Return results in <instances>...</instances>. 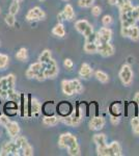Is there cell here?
<instances>
[{
	"mask_svg": "<svg viewBox=\"0 0 139 156\" xmlns=\"http://www.w3.org/2000/svg\"><path fill=\"white\" fill-rule=\"evenodd\" d=\"M20 9V4L19 2L17 1H14L11 4V6H9V14L12 15H17L18 12H19Z\"/></svg>",
	"mask_w": 139,
	"mask_h": 156,
	"instance_id": "35",
	"label": "cell"
},
{
	"mask_svg": "<svg viewBox=\"0 0 139 156\" xmlns=\"http://www.w3.org/2000/svg\"><path fill=\"white\" fill-rule=\"evenodd\" d=\"M52 34L58 37H64L65 34V30H64V25H62V23H58L55 25L52 29Z\"/></svg>",
	"mask_w": 139,
	"mask_h": 156,
	"instance_id": "20",
	"label": "cell"
},
{
	"mask_svg": "<svg viewBox=\"0 0 139 156\" xmlns=\"http://www.w3.org/2000/svg\"><path fill=\"white\" fill-rule=\"evenodd\" d=\"M51 51L50 50H44L42 52V54L40 55V58H39V62H41L42 64H46V62H49L51 59Z\"/></svg>",
	"mask_w": 139,
	"mask_h": 156,
	"instance_id": "30",
	"label": "cell"
},
{
	"mask_svg": "<svg viewBox=\"0 0 139 156\" xmlns=\"http://www.w3.org/2000/svg\"><path fill=\"white\" fill-rule=\"evenodd\" d=\"M61 89H62L64 94L68 95V96H72V95L75 94L72 80H64V81L61 82Z\"/></svg>",
	"mask_w": 139,
	"mask_h": 156,
	"instance_id": "15",
	"label": "cell"
},
{
	"mask_svg": "<svg viewBox=\"0 0 139 156\" xmlns=\"http://www.w3.org/2000/svg\"><path fill=\"white\" fill-rule=\"evenodd\" d=\"M16 57L19 60H21V62H25V60L27 59V50H26V48L20 49L19 51L17 52Z\"/></svg>",
	"mask_w": 139,
	"mask_h": 156,
	"instance_id": "32",
	"label": "cell"
},
{
	"mask_svg": "<svg viewBox=\"0 0 139 156\" xmlns=\"http://www.w3.org/2000/svg\"><path fill=\"white\" fill-rule=\"evenodd\" d=\"M58 20H59V23H62V21L65 20V17H64V12H60V14L58 15Z\"/></svg>",
	"mask_w": 139,
	"mask_h": 156,
	"instance_id": "47",
	"label": "cell"
},
{
	"mask_svg": "<svg viewBox=\"0 0 139 156\" xmlns=\"http://www.w3.org/2000/svg\"><path fill=\"white\" fill-rule=\"evenodd\" d=\"M95 3V0H79L78 4L81 7H90Z\"/></svg>",
	"mask_w": 139,
	"mask_h": 156,
	"instance_id": "38",
	"label": "cell"
},
{
	"mask_svg": "<svg viewBox=\"0 0 139 156\" xmlns=\"http://www.w3.org/2000/svg\"><path fill=\"white\" fill-rule=\"evenodd\" d=\"M5 23L9 25V26L12 27L16 23V19H15V15H12V14H7L5 16Z\"/></svg>",
	"mask_w": 139,
	"mask_h": 156,
	"instance_id": "36",
	"label": "cell"
},
{
	"mask_svg": "<svg viewBox=\"0 0 139 156\" xmlns=\"http://www.w3.org/2000/svg\"><path fill=\"white\" fill-rule=\"evenodd\" d=\"M126 3H130V0H117V4L116 5L120 6L123 4H126Z\"/></svg>",
	"mask_w": 139,
	"mask_h": 156,
	"instance_id": "46",
	"label": "cell"
},
{
	"mask_svg": "<svg viewBox=\"0 0 139 156\" xmlns=\"http://www.w3.org/2000/svg\"><path fill=\"white\" fill-rule=\"evenodd\" d=\"M45 17H46V14L40 7H33L26 15V19L28 21H41L45 19Z\"/></svg>",
	"mask_w": 139,
	"mask_h": 156,
	"instance_id": "8",
	"label": "cell"
},
{
	"mask_svg": "<svg viewBox=\"0 0 139 156\" xmlns=\"http://www.w3.org/2000/svg\"><path fill=\"white\" fill-rule=\"evenodd\" d=\"M120 22H122V27H131L135 25L136 20L133 17L132 12H120Z\"/></svg>",
	"mask_w": 139,
	"mask_h": 156,
	"instance_id": "11",
	"label": "cell"
},
{
	"mask_svg": "<svg viewBox=\"0 0 139 156\" xmlns=\"http://www.w3.org/2000/svg\"><path fill=\"white\" fill-rule=\"evenodd\" d=\"M137 119H138V121H139V115H138V117H137Z\"/></svg>",
	"mask_w": 139,
	"mask_h": 156,
	"instance_id": "54",
	"label": "cell"
},
{
	"mask_svg": "<svg viewBox=\"0 0 139 156\" xmlns=\"http://www.w3.org/2000/svg\"><path fill=\"white\" fill-rule=\"evenodd\" d=\"M64 15L65 17V20H73L75 18V12L74 9H73V6L71 5V4H67V5L64 6Z\"/></svg>",
	"mask_w": 139,
	"mask_h": 156,
	"instance_id": "21",
	"label": "cell"
},
{
	"mask_svg": "<svg viewBox=\"0 0 139 156\" xmlns=\"http://www.w3.org/2000/svg\"><path fill=\"white\" fill-rule=\"evenodd\" d=\"M15 81H16V78L12 74L4 76L0 79V97L7 99L9 95L15 90Z\"/></svg>",
	"mask_w": 139,
	"mask_h": 156,
	"instance_id": "1",
	"label": "cell"
},
{
	"mask_svg": "<svg viewBox=\"0 0 139 156\" xmlns=\"http://www.w3.org/2000/svg\"><path fill=\"white\" fill-rule=\"evenodd\" d=\"M98 155L101 156H111V151L108 145L105 146H98Z\"/></svg>",
	"mask_w": 139,
	"mask_h": 156,
	"instance_id": "26",
	"label": "cell"
},
{
	"mask_svg": "<svg viewBox=\"0 0 139 156\" xmlns=\"http://www.w3.org/2000/svg\"><path fill=\"white\" fill-rule=\"evenodd\" d=\"M108 2H109L111 5H116L117 4V0H108Z\"/></svg>",
	"mask_w": 139,
	"mask_h": 156,
	"instance_id": "50",
	"label": "cell"
},
{
	"mask_svg": "<svg viewBox=\"0 0 139 156\" xmlns=\"http://www.w3.org/2000/svg\"><path fill=\"white\" fill-rule=\"evenodd\" d=\"M40 1H41V2H43V1H45V0H40Z\"/></svg>",
	"mask_w": 139,
	"mask_h": 156,
	"instance_id": "53",
	"label": "cell"
},
{
	"mask_svg": "<svg viewBox=\"0 0 139 156\" xmlns=\"http://www.w3.org/2000/svg\"><path fill=\"white\" fill-rule=\"evenodd\" d=\"M110 151H111V156H120L122 155V147L117 142H113L109 145Z\"/></svg>",
	"mask_w": 139,
	"mask_h": 156,
	"instance_id": "18",
	"label": "cell"
},
{
	"mask_svg": "<svg viewBox=\"0 0 139 156\" xmlns=\"http://www.w3.org/2000/svg\"><path fill=\"white\" fill-rule=\"evenodd\" d=\"M105 125V120L103 117H95L89 122V128L92 130H101Z\"/></svg>",
	"mask_w": 139,
	"mask_h": 156,
	"instance_id": "13",
	"label": "cell"
},
{
	"mask_svg": "<svg viewBox=\"0 0 139 156\" xmlns=\"http://www.w3.org/2000/svg\"><path fill=\"white\" fill-rule=\"evenodd\" d=\"M22 152H23V155H25V156L33 155V149H32V147L29 144H27L26 146H25L24 149L22 150Z\"/></svg>",
	"mask_w": 139,
	"mask_h": 156,
	"instance_id": "39",
	"label": "cell"
},
{
	"mask_svg": "<svg viewBox=\"0 0 139 156\" xmlns=\"http://www.w3.org/2000/svg\"><path fill=\"white\" fill-rule=\"evenodd\" d=\"M111 122H112V124H118L120 123V117H117V115H112L111 117Z\"/></svg>",
	"mask_w": 139,
	"mask_h": 156,
	"instance_id": "45",
	"label": "cell"
},
{
	"mask_svg": "<svg viewBox=\"0 0 139 156\" xmlns=\"http://www.w3.org/2000/svg\"><path fill=\"white\" fill-rule=\"evenodd\" d=\"M133 131L135 132L136 134H138V135H139V124L137 125V126L133 127Z\"/></svg>",
	"mask_w": 139,
	"mask_h": 156,
	"instance_id": "49",
	"label": "cell"
},
{
	"mask_svg": "<svg viewBox=\"0 0 139 156\" xmlns=\"http://www.w3.org/2000/svg\"><path fill=\"white\" fill-rule=\"evenodd\" d=\"M14 1H17V2H21L22 0H14Z\"/></svg>",
	"mask_w": 139,
	"mask_h": 156,
	"instance_id": "51",
	"label": "cell"
},
{
	"mask_svg": "<svg viewBox=\"0 0 139 156\" xmlns=\"http://www.w3.org/2000/svg\"><path fill=\"white\" fill-rule=\"evenodd\" d=\"M118 7H120V12H132L133 9H134V6L132 5V4H131V2H130V3L123 4V5H120V6H118Z\"/></svg>",
	"mask_w": 139,
	"mask_h": 156,
	"instance_id": "37",
	"label": "cell"
},
{
	"mask_svg": "<svg viewBox=\"0 0 139 156\" xmlns=\"http://www.w3.org/2000/svg\"><path fill=\"white\" fill-rule=\"evenodd\" d=\"M132 14H133V17L135 18L136 21H138L139 20V5L134 7L133 11H132Z\"/></svg>",
	"mask_w": 139,
	"mask_h": 156,
	"instance_id": "43",
	"label": "cell"
},
{
	"mask_svg": "<svg viewBox=\"0 0 139 156\" xmlns=\"http://www.w3.org/2000/svg\"><path fill=\"white\" fill-rule=\"evenodd\" d=\"M9 121L11 120H9L6 115H0V125H2V126L5 127V125L9 122Z\"/></svg>",
	"mask_w": 139,
	"mask_h": 156,
	"instance_id": "42",
	"label": "cell"
},
{
	"mask_svg": "<svg viewBox=\"0 0 139 156\" xmlns=\"http://www.w3.org/2000/svg\"><path fill=\"white\" fill-rule=\"evenodd\" d=\"M9 110V115H16L17 114V112H18V109H17V105H16V102L15 101H9L7 104L5 105V112H7Z\"/></svg>",
	"mask_w": 139,
	"mask_h": 156,
	"instance_id": "27",
	"label": "cell"
},
{
	"mask_svg": "<svg viewBox=\"0 0 139 156\" xmlns=\"http://www.w3.org/2000/svg\"><path fill=\"white\" fill-rule=\"evenodd\" d=\"M120 78L125 85H129L133 81V72L130 66L123 65L120 71Z\"/></svg>",
	"mask_w": 139,
	"mask_h": 156,
	"instance_id": "6",
	"label": "cell"
},
{
	"mask_svg": "<svg viewBox=\"0 0 139 156\" xmlns=\"http://www.w3.org/2000/svg\"><path fill=\"white\" fill-rule=\"evenodd\" d=\"M25 74H26V77L29 78V79H31V78H36L40 81H43V80L46 79L45 73H44V65H43L41 62L32 64Z\"/></svg>",
	"mask_w": 139,
	"mask_h": 156,
	"instance_id": "2",
	"label": "cell"
},
{
	"mask_svg": "<svg viewBox=\"0 0 139 156\" xmlns=\"http://www.w3.org/2000/svg\"><path fill=\"white\" fill-rule=\"evenodd\" d=\"M64 64V66L68 68V69H72L73 66H74V64H73V62H72V60H71V59H69V58L65 59Z\"/></svg>",
	"mask_w": 139,
	"mask_h": 156,
	"instance_id": "44",
	"label": "cell"
},
{
	"mask_svg": "<svg viewBox=\"0 0 139 156\" xmlns=\"http://www.w3.org/2000/svg\"><path fill=\"white\" fill-rule=\"evenodd\" d=\"M67 150H68V153H69V155H71V156L80 155V147H79V145H78L77 142L71 145Z\"/></svg>",
	"mask_w": 139,
	"mask_h": 156,
	"instance_id": "25",
	"label": "cell"
},
{
	"mask_svg": "<svg viewBox=\"0 0 139 156\" xmlns=\"http://www.w3.org/2000/svg\"><path fill=\"white\" fill-rule=\"evenodd\" d=\"M43 122H44V124L47 125V126H55V125L59 122V119L54 117V115H46V117H44V119H43Z\"/></svg>",
	"mask_w": 139,
	"mask_h": 156,
	"instance_id": "23",
	"label": "cell"
},
{
	"mask_svg": "<svg viewBox=\"0 0 139 156\" xmlns=\"http://www.w3.org/2000/svg\"><path fill=\"white\" fill-rule=\"evenodd\" d=\"M15 144L18 147V149L20 150V152H22V150L24 149V147L26 146L28 143H27V140L23 136H17L16 140H15Z\"/></svg>",
	"mask_w": 139,
	"mask_h": 156,
	"instance_id": "29",
	"label": "cell"
},
{
	"mask_svg": "<svg viewBox=\"0 0 139 156\" xmlns=\"http://www.w3.org/2000/svg\"><path fill=\"white\" fill-rule=\"evenodd\" d=\"M64 1H69V0H64Z\"/></svg>",
	"mask_w": 139,
	"mask_h": 156,
	"instance_id": "55",
	"label": "cell"
},
{
	"mask_svg": "<svg viewBox=\"0 0 139 156\" xmlns=\"http://www.w3.org/2000/svg\"><path fill=\"white\" fill-rule=\"evenodd\" d=\"M77 142V138L75 135L71 134V133H64L59 136L58 140V146L61 149H68L72 144Z\"/></svg>",
	"mask_w": 139,
	"mask_h": 156,
	"instance_id": "7",
	"label": "cell"
},
{
	"mask_svg": "<svg viewBox=\"0 0 139 156\" xmlns=\"http://www.w3.org/2000/svg\"><path fill=\"white\" fill-rule=\"evenodd\" d=\"M101 12H102V9H101V7H100V6H93L92 9V14L95 17L100 16Z\"/></svg>",
	"mask_w": 139,
	"mask_h": 156,
	"instance_id": "41",
	"label": "cell"
},
{
	"mask_svg": "<svg viewBox=\"0 0 139 156\" xmlns=\"http://www.w3.org/2000/svg\"><path fill=\"white\" fill-rule=\"evenodd\" d=\"M111 37H112V30L108 28V27H102L98 31V34H96L95 43L97 44V46H99L103 43L110 42Z\"/></svg>",
	"mask_w": 139,
	"mask_h": 156,
	"instance_id": "3",
	"label": "cell"
},
{
	"mask_svg": "<svg viewBox=\"0 0 139 156\" xmlns=\"http://www.w3.org/2000/svg\"><path fill=\"white\" fill-rule=\"evenodd\" d=\"M95 76L99 81L102 82V83H106V82L109 81V76L103 71H97L95 73Z\"/></svg>",
	"mask_w": 139,
	"mask_h": 156,
	"instance_id": "28",
	"label": "cell"
},
{
	"mask_svg": "<svg viewBox=\"0 0 139 156\" xmlns=\"http://www.w3.org/2000/svg\"><path fill=\"white\" fill-rule=\"evenodd\" d=\"M19 152L20 150L18 149L15 142H9L2 146L0 155H19Z\"/></svg>",
	"mask_w": 139,
	"mask_h": 156,
	"instance_id": "9",
	"label": "cell"
},
{
	"mask_svg": "<svg viewBox=\"0 0 139 156\" xmlns=\"http://www.w3.org/2000/svg\"><path fill=\"white\" fill-rule=\"evenodd\" d=\"M0 114H1V104H0Z\"/></svg>",
	"mask_w": 139,
	"mask_h": 156,
	"instance_id": "52",
	"label": "cell"
},
{
	"mask_svg": "<svg viewBox=\"0 0 139 156\" xmlns=\"http://www.w3.org/2000/svg\"><path fill=\"white\" fill-rule=\"evenodd\" d=\"M41 109H42L41 103L37 101L36 99L32 98V99H31V104H30V114H32L34 115H37L40 114V112H41Z\"/></svg>",
	"mask_w": 139,
	"mask_h": 156,
	"instance_id": "17",
	"label": "cell"
},
{
	"mask_svg": "<svg viewBox=\"0 0 139 156\" xmlns=\"http://www.w3.org/2000/svg\"><path fill=\"white\" fill-rule=\"evenodd\" d=\"M92 74V69L90 68V66L88 64H82L81 68H80L79 75L84 79H88Z\"/></svg>",
	"mask_w": 139,
	"mask_h": 156,
	"instance_id": "16",
	"label": "cell"
},
{
	"mask_svg": "<svg viewBox=\"0 0 139 156\" xmlns=\"http://www.w3.org/2000/svg\"><path fill=\"white\" fill-rule=\"evenodd\" d=\"M44 65V73L46 78H54L58 74V66L54 59H50L49 62Z\"/></svg>",
	"mask_w": 139,
	"mask_h": 156,
	"instance_id": "5",
	"label": "cell"
},
{
	"mask_svg": "<svg viewBox=\"0 0 139 156\" xmlns=\"http://www.w3.org/2000/svg\"><path fill=\"white\" fill-rule=\"evenodd\" d=\"M84 51L86 53L93 54L98 52V46L95 42H86L84 45Z\"/></svg>",
	"mask_w": 139,
	"mask_h": 156,
	"instance_id": "22",
	"label": "cell"
},
{
	"mask_svg": "<svg viewBox=\"0 0 139 156\" xmlns=\"http://www.w3.org/2000/svg\"><path fill=\"white\" fill-rule=\"evenodd\" d=\"M72 83H73V87H74L75 93H77V94H80V93H82L83 87H82V84L80 83L79 80H78V79H73L72 80Z\"/></svg>",
	"mask_w": 139,
	"mask_h": 156,
	"instance_id": "33",
	"label": "cell"
},
{
	"mask_svg": "<svg viewBox=\"0 0 139 156\" xmlns=\"http://www.w3.org/2000/svg\"><path fill=\"white\" fill-rule=\"evenodd\" d=\"M128 37H130L132 41L136 42L139 40V28L137 26H131L129 27V34H128Z\"/></svg>",
	"mask_w": 139,
	"mask_h": 156,
	"instance_id": "19",
	"label": "cell"
},
{
	"mask_svg": "<svg viewBox=\"0 0 139 156\" xmlns=\"http://www.w3.org/2000/svg\"><path fill=\"white\" fill-rule=\"evenodd\" d=\"M75 28L78 30L81 34L84 36V37L86 39L93 34V28L86 20H79L75 23Z\"/></svg>",
	"mask_w": 139,
	"mask_h": 156,
	"instance_id": "4",
	"label": "cell"
},
{
	"mask_svg": "<svg viewBox=\"0 0 139 156\" xmlns=\"http://www.w3.org/2000/svg\"><path fill=\"white\" fill-rule=\"evenodd\" d=\"M9 56L5 54L0 53V69H4L7 65H9Z\"/></svg>",
	"mask_w": 139,
	"mask_h": 156,
	"instance_id": "34",
	"label": "cell"
},
{
	"mask_svg": "<svg viewBox=\"0 0 139 156\" xmlns=\"http://www.w3.org/2000/svg\"><path fill=\"white\" fill-rule=\"evenodd\" d=\"M57 112H59V115L61 117H65V115H69L72 114V106L68 102H61L57 106Z\"/></svg>",
	"mask_w": 139,
	"mask_h": 156,
	"instance_id": "14",
	"label": "cell"
},
{
	"mask_svg": "<svg viewBox=\"0 0 139 156\" xmlns=\"http://www.w3.org/2000/svg\"><path fill=\"white\" fill-rule=\"evenodd\" d=\"M93 142L97 144V146H105L107 145V138H106V135L105 134H95L93 135Z\"/></svg>",
	"mask_w": 139,
	"mask_h": 156,
	"instance_id": "24",
	"label": "cell"
},
{
	"mask_svg": "<svg viewBox=\"0 0 139 156\" xmlns=\"http://www.w3.org/2000/svg\"><path fill=\"white\" fill-rule=\"evenodd\" d=\"M134 102L137 105H139V93H137V94L135 95V97H134Z\"/></svg>",
	"mask_w": 139,
	"mask_h": 156,
	"instance_id": "48",
	"label": "cell"
},
{
	"mask_svg": "<svg viewBox=\"0 0 139 156\" xmlns=\"http://www.w3.org/2000/svg\"><path fill=\"white\" fill-rule=\"evenodd\" d=\"M102 22L103 24H104V26H109V25L112 23V18H111V16H104L102 19Z\"/></svg>",
	"mask_w": 139,
	"mask_h": 156,
	"instance_id": "40",
	"label": "cell"
},
{
	"mask_svg": "<svg viewBox=\"0 0 139 156\" xmlns=\"http://www.w3.org/2000/svg\"><path fill=\"white\" fill-rule=\"evenodd\" d=\"M5 128L7 130V133H9L12 137H17L18 135H19L20 127H19V124H18L17 122L9 121V122L5 125Z\"/></svg>",
	"mask_w": 139,
	"mask_h": 156,
	"instance_id": "12",
	"label": "cell"
},
{
	"mask_svg": "<svg viewBox=\"0 0 139 156\" xmlns=\"http://www.w3.org/2000/svg\"><path fill=\"white\" fill-rule=\"evenodd\" d=\"M110 112H111V114H112V115H117L118 117V115L122 114V105L117 102L113 103L110 106Z\"/></svg>",
	"mask_w": 139,
	"mask_h": 156,
	"instance_id": "31",
	"label": "cell"
},
{
	"mask_svg": "<svg viewBox=\"0 0 139 156\" xmlns=\"http://www.w3.org/2000/svg\"><path fill=\"white\" fill-rule=\"evenodd\" d=\"M0 12H1V11H0Z\"/></svg>",
	"mask_w": 139,
	"mask_h": 156,
	"instance_id": "56",
	"label": "cell"
},
{
	"mask_svg": "<svg viewBox=\"0 0 139 156\" xmlns=\"http://www.w3.org/2000/svg\"><path fill=\"white\" fill-rule=\"evenodd\" d=\"M98 52L104 57L111 56V55L114 54V47L109 42L103 43V44L98 46Z\"/></svg>",
	"mask_w": 139,
	"mask_h": 156,
	"instance_id": "10",
	"label": "cell"
}]
</instances>
